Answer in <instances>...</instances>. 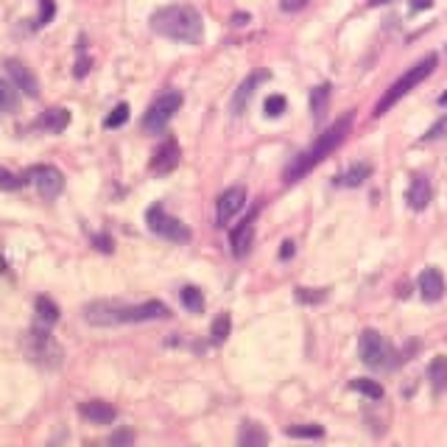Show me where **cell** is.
<instances>
[{
	"mask_svg": "<svg viewBox=\"0 0 447 447\" xmlns=\"http://www.w3.org/2000/svg\"><path fill=\"white\" fill-rule=\"evenodd\" d=\"M151 31H157L165 39H176L185 45H196L205 36V23H201L198 9L174 3V6H162L151 14Z\"/></svg>",
	"mask_w": 447,
	"mask_h": 447,
	"instance_id": "obj_1",
	"label": "cell"
},
{
	"mask_svg": "<svg viewBox=\"0 0 447 447\" xmlns=\"http://www.w3.org/2000/svg\"><path fill=\"white\" fill-rule=\"evenodd\" d=\"M352 120H355V115L349 112V115H344V117H339L336 120V124L328 129V132H324L308 151H302L294 162H291V165L286 168V182H299L305 174H310L316 165H319V162L324 159V157H330L341 143H344V137L349 135V129H352Z\"/></svg>",
	"mask_w": 447,
	"mask_h": 447,
	"instance_id": "obj_2",
	"label": "cell"
},
{
	"mask_svg": "<svg viewBox=\"0 0 447 447\" xmlns=\"http://www.w3.org/2000/svg\"><path fill=\"white\" fill-rule=\"evenodd\" d=\"M433 67H436V56L431 54V56H425L422 62H417L414 67L405 70V73H402V76L394 81V84H391V87L383 93V98L378 101V106H375V117L386 115V112H389V109H391V106H394L400 98H405V95H409V93H411L417 84H422V81H425V78L433 73Z\"/></svg>",
	"mask_w": 447,
	"mask_h": 447,
	"instance_id": "obj_3",
	"label": "cell"
},
{
	"mask_svg": "<svg viewBox=\"0 0 447 447\" xmlns=\"http://www.w3.org/2000/svg\"><path fill=\"white\" fill-rule=\"evenodd\" d=\"M179 106H182V93H176V90L162 93V95L146 109V115H143V129H146L148 135H159L162 129L171 124V117L179 112Z\"/></svg>",
	"mask_w": 447,
	"mask_h": 447,
	"instance_id": "obj_4",
	"label": "cell"
},
{
	"mask_svg": "<svg viewBox=\"0 0 447 447\" xmlns=\"http://www.w3.org/2000/svg\"><path fill=\"white\" fill-rule=\"evenodd\" d=\"M171 310L168 305H162L159 299H148L140 305H112V324H137V321H157V319H168Z\"/></svg>",
	"mask_w": 447,
	"mask_h": 447,
	"instance_id": "obj_5",
	"label": "cell"
},
{
	"mask_svg": "<svg viewBox=\"0 0 447 447\" xmlns=\"http://www.w3.org/2000/svg\"><path fill=\"white\" fill-rule=\"evenodd\" d=\"M358 352H360V360L367 363L372 369H391L394 367V349L383 341V336L378 330H363L360 333V341H358Z\"/></svg>",
	"mask_w": 447,
	"mask_h": 447,
	"instance_id": "obj_6",
	"label": "cell"
},
{
	"mask_svg": "<svg viewBox=\"0 0 447 447\" xmlns=\"http://www.w3.org/2000/svg\"><path fill=\"white\" fill-rule=\"evenodd\" d=\"M25 352L34 363H43V367H59L62 363V349L56 347L54 336L48 333V324L45 328H34L25 339Z\"/></svg>",
	"mask_w": 447,
	"mask_h": 447,
	"instance_id": "obj_7",
	"label": "cell"
},
{
	"mask_svg": "<svg viewBox=\"0 0 447 447\" xmlns=\"http://www.w3.org/2000/svg\"><path fill=\"white\" fill-rule=\"evenodd\" d=\"M146 224H148V229H151L154 235L165 238V240H171V243H187V240H190V229H187L179 218L168 216L162 205H154V207L146 210Z\"/></svg>",
	"mask_w": 447,
	"mask_h": 447,
	"instance_id": "obj_8",
	"label": "cell"
},
{
	"mask_svg": "<svg viewBox=\"0 0 447 447\" xmlns=\"http://www.w3.org/2000/svg\"><path fill=\"white\" fill-rule=\"evenodd\" d=\"M23 176H25V185H34L43 198H56L65 190V176L54 165H34Z\"/></svg>",
	"mask_w": 447,
	"mask_h": 447,
	"instance_id": "obj_9",
	"label": "cell"
},
{
	"mask_svg": "<svg viewBox=\"0 0 447 447\" xmlns=\"http://www.w3.org/2000/svg\"><path fill=\"white\" fill-rule=\"evenodd\" d=\"M6 73H9V78H12V84H14L23 95H28V98H36V95H39V81H36V76L31 73V67H28L25 62H20V59H6Z\"/></svg>",
	"mask_w": 447,
	"mask_h": 447,
	"instance_id": "obj_10",
	"label": "cell"
},
{
	"mask_svg": "<svg viewBox=\"0 0 447 447\" xmlns=\"http://www.w3.org/2000/svg\"><path fill=\"white\" fill-rule=\"evenodd\" d=\"M243 207H247V187H229L218 196V227H227Z\"/></svg>",
	"mask_w": 447,
	"mask_h": 447,
	"instance_id": "obj_11",
	"label": "cell"
},
{
	"mask_svg": "<svg viewBox=\"0 0 447 447\" xmlns=\"http://www.w3.org/2000/svg\"><path fill=\"white\" fill-rule=\"evenodd\" d=\"M255 218H257V213H249L247 218H243V221L232 229L229 247H232V255H235V257H247V255H249L252 240H255Z\"/></svg>",
	"mask_w": 447,
	"mask_h": 447,
	"instance_id": "obj_12",
	"label": "cell"
},
{
	"mask_svg": "<svg viewBox=\"0 0 447 447\" xmlns=\"http://www.w3.org/2000/svg\"><path fill=\"white\" fill-rule=\"evenodd\" d=\"M179 157H182L179 143H176L174 137H168L165 143H162V146L154 151V157H151V171H154V174H171V171L179 165Z\"/></svg>",
	"mask_w": 447,
	"mask_h": 447,
	"instance_id": "obj_13",
	"label": "cell"
},
{
	"mask_svg": "<svg viewBox=\"0 0 447 447\" xmlns=\"http://www.w3.org/2000/svg\"><path fill=\"white\" fill-rule=\"evenodd\" d=\"M78 414L84 417V420H90V422H95V425H109L117 417L115 405H109L104 400H87V402H81L78 405Z\"/></svg>",
	"mask_w": 447,
	"mask_h": 447,
	"instance_id": "obj_14",
	"label": "cell"
},
{
	"mask_svg": "<svg viewBox=\"0 0 447 447\" xmlns=\"http://www.w3.org/2000/svg\"><path fill=\"white\" fill-rule=\"evenodd\" d=\"M420 294L425 302H439L444 297V277L436 266H431L420 274Z\"/></svg>",
	"mask_w": 447,
	"mask_h": 447,
	"instance_id": "obj_15",
	"label": "cell"
},
{
	"mask_svg": "<svg viewBox=\"0 0 447 447\" xmlns=\"http://www.w3.org/2000/svg\"><path fill=\"white\" fill-rule=\"evenodd\" d=\"M431 196H433V190H431L428 176H414L409 185V193H405V201H409L411 210H425L431 205Z\"/></svg>",
	"mask_w": 447,
	"mask_h": 447,
	"instance_id": "obj_16",
	"label": "cell"
},
{
	"mask_svg": "<svg viewBox=\"0 0 447 447\" xmlns=\"http://www.w3.org/2000/svg\"><path fill=\"white\" fill-rule=\"evenodd\" d=\"M36 126L43 132H48V135H59V132H65L70 126V112L62 109V106H54V109L43 112V117L36 120Z\"/></svg>",
	"mask_w": 447,
	"mask_h": 447,
	"instance_id": "obj_17",
	"label": "cell"
},
{
	"mask_svg": "<svg viewBox=\"0 0 447 447\" xmlns=\"http://www.w3.org/2000/svg\"><path fill=\"white\" fill-rule=\"evenodd\" d=\"M263 78H268L266 70H263V73H252V76L238 87V93H235V98H232V115H243V109H247V104H249V98H252V93H255V87L260 84Z\"/></svg>",
	"mask_w": 447,
	"mask_h": 447,
	"instance_id": "obj_18",
	"label": "cell"
},
{
	"mask_svg": "<svg viewBox=\"0 0 447 447\" xmlns=\"http://www.w3.org/2000/svg\"><path fill=\"white\" fill-rule=\"evenodd\" d=\"M372 176V165L369 162H355V165H349L341 176H339V185H344V187H358V185H363Z\"/></svg>",
	"mask_w": 447,
	"mask_h": 447,
	"instance_id": "obj_19",
	"label": "cell"
},
{
	"mask_svg": "<svg viewBox=\"0 0 447 447\" xmlns=\"http://www.w3.org/2000/svg\"><path fill=\"white\" fill-rule=\"evenodd\" d=\"M428 380H431V389L436 394H442L447 389V358L444 355H436L428 367Z\"/></svg>",
	"mask_w": 447,
	"mask_h": 447,
	"instance_id": "obj_20",
	"label": "cell"
},
{
	"mask_svg": "<svg viewBox=\"0 0 447 447\" xmlns=\"http://www.w3.org/2000/svg\"><path fill=\"white\" fill-rule=\"evenodd\" d=\"M328 104H330V84H319V87L310 93V112H313V124H321V120H324V112H328Z\"/></svg>",
	"mask_w": 447,
	"mask_h": 447,
	"instance_id": "obj_21",
	"label": "cell"
},
{
	"mask_svg": "<svg viewBox=\"0 0 447 447\" xmlns=\"http://www.w3.org/2000/svg\"><path fill=\"white\" fill-rule=\"evenodd\" d=\"M238 444L240 447H263V444H268V433L260 425L247 422L243 431H240V436H238Z\"/></svg>",
	"mask_w": 447,
	"mask_h": 447,
	"instance_id": "obj_22",
	"label": "cell"
},
{
	"mask_svg": "<svg viewBox=\"0 0 447 447\" xmlns=\"http://www.w3.org/2000/svg\"><path fill=\"white\" fill-rule=\"evenodd\" d=\"M17 104H20L17 87L12 84V81L0 78V112H3V115H9V112H14V109H17Z\"/></svg>",
	"mask_w": 447,
	"mask_h": 447,
	"instance_id": "obj_23",
	"label": "cell"
},
{
	"mask_svg": "<svg viewBox=\"0 0 447 447\" xmlns=\"http://www.w3.org/2000/svg\"><path fill=\"white\" fill-rule=\"evenodd\" d=\"M36 319L43 321V324H56L59 321V308H56V302L54 299H48V297H36Z\"/></svg>",
	"mask_w": 447,
	"mask_h": 447,
	"instance_id": "obj_24",
	"label": "cell"
},
{
	"mask_svg": "<svg viewBox=\"0 0 447 447\" xmlns=\"http://www.w3.org/2000/svg\"><path fill=\"white\" fill-rule=\"evenodd\" d=\"M229 333H232V319H229V313H218L216 321H213V328H210V341L213 344H224L229 339Z\"/></svg>",
	"mask_w": 447,
	"mask_h": 447,
	"instance_id": "obj_25",
	"label": "cell"
},
{
	"mask_svg": "<svg viewBox=\"0 0 447 447\" xmlns=\"http://www.w3.org/2000/svg\"><path fill=\"white\" fill-rule=\"evenodd\" d=\"M179 299H182V305H185L190 313H201V310H205V297H201V291H198L196 286H185V288L179 291Z\"/></svg>",
	"mask_w": 447,
	"mask_h": 447,
	"instance_id": "obj_26",
	"label": "cell"
},
{
	"mask_svg": "<svg viewBox=\"0 0 447 447\" xmlns=\"http://www.w3.org/2000/svg\"><path fill=\"white\" fill-rule=\"evenodd\" d=\"M352 389L360 391L363 397H369V400H380V397H383V386H380L378 380H369V378H358V380H352Z\"/></svg>",
	"mask_w": 447,
	"mask_h": 447,
	"instance_id": "obj_27",
	"label": "cell"
},
{
	"mask_svg": "<svg viewBox=\"0 0 447 447\" xmlns=\"http://www.w3.org/2000/svg\"><path fill=\"white\" fill-rule=\"evenodd\" d=\"M294 299L302 305H319V302L328 299V288H297Z\"/></svg>",
	"mask_w": 447,
	"mask_h": 447,
	"instance_id": "obj_28",
	"label": "cell"
},
{
	"mask_svg": "<svg viewBox=\"0 0 447 447\" xmlns=\"http://www.w3.org/2000/svg\"><path fill=\"white\" fill-rule=\"evenodd\" d=\"M129 120V104H117L109 115H106V120H104V126L106 129H120Z\"/></svg>",
	"mask_w": 447,
	"mask_h": 447,
	"instance_id": "obj_29",
	"label": "cell"
},
{
	"mask_svg": "<svg viewBox=\"0 0 447 447\" xmlns=\"http://www.w3.org/2000/svg\"><path fill=\"white\" fill-rule=\"evenodd\" d=\"M288 436H294V439H321L324 428L321 425H291Z\"/></svg>",
	"mask_w": 447,
	"mask_h": 447,
	"instance_id": "obj_30",
	"label": "cell"
},
{
	"mask_svg": "<svg viewBox=\"0 0 447 447\" xmlns=\"http://www.w3.org/2000/svg\"><path fill=\"white\" fill-rule=\"evenodd\" d=\"M263 109H266V115H268V117H279L282 112L288 109V101H286V95H277V93H274V95H268V98H266Z\"/></svg>",
	"mask_w": 447,
	"mask_h": 447,
	"instance_id": "obj_31",
	"label": "cell"
},
{
	"mask_svg": "<svg viewBox=\"0 0 447 447\" xmlns=\"http://www.w3.org/2000/svg\"><path fill=\"white\" fill-rule=\"evenodd\" d=\"M23 185H25V176H17L6 168H0V190H17Z\"/></svg>",
	"mask_w": 447,
	"mask_h": 447,
	"instance_id": "obj_32",
	"label": "cell"
},
{
	"mask_svg": "<svg viewBox=\"0 0 447 447\" xmlns=\"http://www.w3.org/2000/svg\"><path fill=\"white\" fill-rule=\"evenodd\" d=\"M54 14H56V3H54V0H39V17H36V28L48 25V23L54 20Z\"/></svg>",
	"mask_w": 447,
	"mask_h": 447,
	"instance_id": "obj_33",
	"label": "cell"
},
{
	"mask_svg": "<svg viewBox=\"0 0 447 447\" xmlns=\"http://www.w3.org/2000/svg\"><path fill=\"white\" fill-rule=\"evenodd\" d=\"M447 135V115L439 120V124H433L428 132H425V137L422 140H439V137H444Z\"/></svg>",
	"mask_w": 447,
	"mask_h": 447,
	"instance_id": "obj_34",
	"label": "cell"
},
{
	"mask_svg": "<svg viewBox=\"0 0 447 447\" xmlns=\"http://www.w3.org/2000/svg\"><path fill=\"white\" fill-rule=\"evenodd\" d=\"M93 243H95V249H98V252H106V255L115 249V243H112V238H109V235H95V238H93Z\"/></svg>",
	"mask_w": 447,
	"mask_h": 447,
	"instance_id": "obj_35",
	"label": "cell"
},
{
	"mask_svg": "<svg viewBox=\"0 0 447 447\" xmlns=\"http://www.w3.org/2000/svg\"><path fill=\"white\" fill-rule=\"evenodd\" d=\"M135 442V433L132 431H117L112 439H109V444H132Z\"/></svg>",
	"mask_w": 447,
	"mask_h": 447,
	"instance_id": "obj_36",
	"label": "cell"
},
{
	"mask_svg": "<svg viewBox=\"0 0 447 447\" xmlns=\"http://www.w3.org/2000/svg\"><path fill=\"white\" fill-rule=\"evenodd\" d=\"M294 252H297V247H294V240H286L279 247V260H291L294 257Z\"/></svg>",
	"mask_w": 447,
	"mask_h": 447,
	"instance_id": "obj_37",
	"label": "cell"
},
{
	"mask_svg": "<svg viewBox=\"0 0 447 447\" xmlns=\"http://www.w3.org/2000/svg\"><path fill=\"white\" fill-rule=\"evenodd\" d=\"M87 70H90V59H78V65H76V78H84L87 76Z\"/></svg>",
	"mask_w": 447,
	"mask_h": 447,
	"instance_id": "obj_38",
	"label": "cell"
},
{
	"mask_svg": "<svg viewBox=\"0 0 447 447\" xmlns=\"http://www.w3.org/2000/svg\"><path fill=\"white\" fill-rule=\"evenodd\" d=\"M433 6V0H411V12H425Z\"/></svg>",
	"mask_w": 447,
	"mask_h": 447,
	"instance_id": "obj_39",
	"label": "cell"
},
{
	"mask_svg": "<svg viewBox=\"0 0 447 447\" xmlns=\"http://www.w3.org/2000/svg\"><path fill=\"white\" fill-rule=\"evenodd\" d=\"M247 20H249V14H235L232 17V25H247Z\"/></svg>",
	"mask_w": 447,
	"mask_h": 447,
	"instance_id": "obj_40",
	"label": "cell"
},
{
	"mask_svg": "<svg viewBox=\"0 0 447 447\" xmlns=\"http://www.w3.org/2000/svg\"><path fill=\"white\" fill-rule=\"evenodd\" d=\"M372 6H386V3H391V0H369Z\"/></svg>",
	"mask_w": 447,
	"mask_h": 447,
	"instance_id": "obj_41",
	"label": "cell"
},
{
	"mask_svg": "<svg viewBox=\"0 0 447 447\" xmlns=\"http://www.w3.org/2000/svg\"><path fill=\"white\" fill-rule=\"evenodd\" d=\"M442 104H447V95H442Z\"/></svg>",
	"mask_w": 447,
	"mask_h": 447,
	"instance_id": "obj_42",
	"label": "cell"
}]
</instances>
